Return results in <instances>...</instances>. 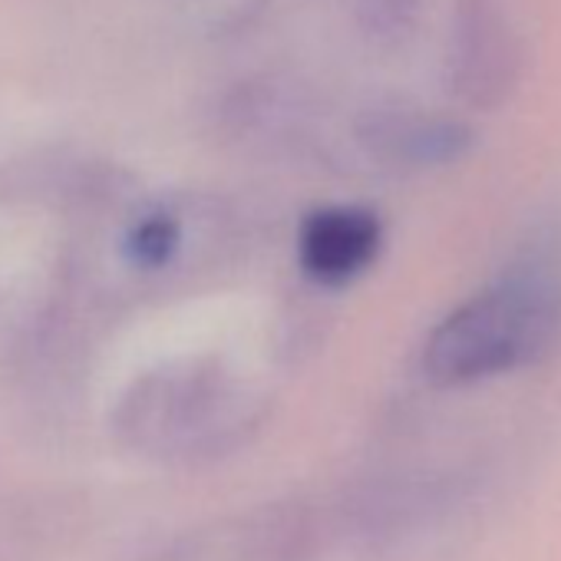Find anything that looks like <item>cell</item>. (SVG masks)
Masks as SVG:
<instances>
[{
  "instance_id": "3",
  "label": "cell",
  "mask_w": 561,
  "mask_h": 561,
  "mask_svg": "<svg viewBox=\"0 0 561 561\" xmlns=\"http://www.w3.org/2000/svg\"><path fill=\"white\" fill-rule=\"evenodd\" d=\"M228 244V228L218 211L152 205L126 225L119 257L142 277L175 280L221 264Z\"/></svg>"
},
{
  "instance_id": "7",
  "label": "cell",
  "mask_w": 561,
  "mask_h": 561,
  "mask_svg": "<svg viewBox=\"0 0 561 561\" xmlns=\"http://www.w3.org/2000/svg\"><path fill=\"white\" fill-rule=\"evenodd\" d=\"M423 0H354L357 24L377 41L407 37L420 18Z\"/></svg>"
},
{
  "instance_id": "5",
  "label": "cell",
  "mask_w": 561,
  "mask_h": 561,
  "mask_svg": "<svg viewBox=\"0 0 561 561\" xmlns=\"http://www.w3.org/2000/svg\"><path fill=\"white\" fill-rule=\"evenodd\" d=\"M354 139L387 169H433L469 149V129L459 119L410 106H377L360 113Z\"/></svg>"
},
{
  "instance_id": "2",
  "label": "cell",
  "mask_w": 561,
  "mask_h": 561,
  "mask_svg": "<svg viewBox=\"0 0 561 561\" xmlns=\"http://www.w3.org/2000/svg\"><path fill=\"white\" fill-rule=\"evenodd\" d=\"M254 416L257 403L231 370L215 360H182L133 383L116 423L139 453L198 459L231 449Z\"/></svg>"
},
{
  "instance_id": "6",
  "label": "cell",
  "mask_w": 561,
  "mask_h": 561,
  "mask_svg": "<svg viewBox=\"0 0 561 561\" xmlns=\"http://www.w3.org/2000/svg\"><path fill=\"white\" fill-rule=\"evenodd\" d=\"M383 241V228L374 211L360 205L318 208L301 228V264L321 285H347L364 274Z\"/></svg>"
},
{
  "instance_id": "1",
  "label": "cell",
  "mask_w": 561,
  "mask_h": 561,
  "mask_svg": "<svg viewBox=\"0 0 561 561\" xmlns=\"http://www.w3.org/2000/svg\"><path fill=\"white\" fill-rule=\"evenodd\" d=\"M561 334V291L541 271H512L459 305L426 341L423 374L466 387L545 357Z\"/></svg>"
},
{
  "instance_id": "4",
  "label": "cell",
  "mask_w": 561,
  "mask_h": 561,
  "mask_svg": "<svg viewBox=\"0 0 561 561\" xmlns=\"http://www.w3.org/2000/svg\"><path fill=\"white\" fill-rule=\"evenodd\" d=\"M518 77V37L502 0H456L449 87L472 106H495Z\"/></svg>"
}]
</instances>
